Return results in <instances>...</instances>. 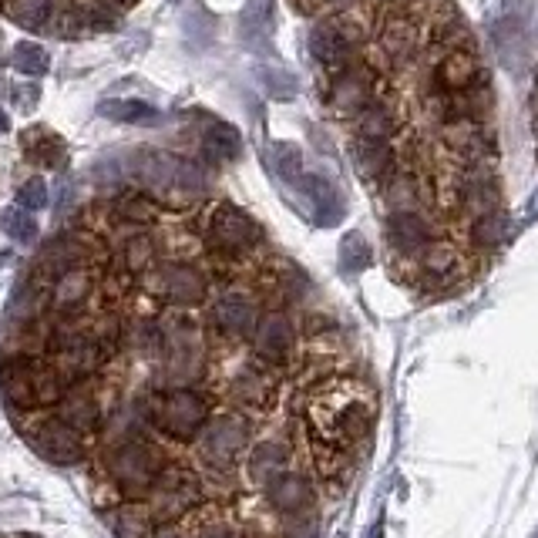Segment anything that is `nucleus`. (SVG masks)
<instances>
[{
  "label": "nucleus",
  "mask_w": 538,
  "mask_h": 538,
  "mask_svg": "<svg viewBox=\"0 0 538 538\" xmlns=\"http://www.w3.org/2000/svg\"><path fill=\"white\" fill-rule=\"evenodd\" d=\"M98 111L105 118H111V122L118 125H132V122H142V118H152L155 108L145 105L142 98H115V101H101Z\"/></svg>",
  "instance_id": "34"
},
{
  "label": "nucleus",
  "mask_w": 538,
  "mask_h": 538,
  "mask_svg": "<svg viewBox=\"0 0 538 538\" xmlns=\"http://www.w3.org/2000/svg\"><path fill=\"white\" fill-rule=\"evenodd\" d=\"M293 465V448L286 444L283 438H263V441H253L243 458V468H246V478L253 481L256 488H263L269 478L280 475Z\"/></svg>",
  "instance_id": "26"
},
{
  "label": "nucleus",
  "mask_w": 538,
  "mask_h": 538,
  "mask_svg": "<svg viewBox=\"0 0 538 538\" xmlns=\"http://www.w3.org/2000/svg\"><path fill=\"white\" fill-rule=\"evenodd\" d=\"M7 132V111H0V135Z\"/></svg>",
  "instance_id": "46"
},
{
  "label": "nucleus",
  "mask_w": 538,
  "mask_h": 538,
  "mask_svg": "<svg viewBox=\"0 0 538 538\" xmlns=\"http://www.w3.org/2000/svg\"><path fill=\"white\" fill-rule=\"evenodd\" d=\"M155 538H189L185 532H179L175 525H159V532H155Z\"/></svg>",
  "instance_id": "45"
},
{
  "label": "nucleus",
  "mask_w": 538,
  "mask_h": 538,
  "mask_svg": "<svg viewBox=\"0 0 538 538\" xmlns=\"http://www.w3.org/2000/svg\"><path fill=\"white\" fill-rule=\"evenodd\" d=\"M145 414H148V424L159 434H165L169 441L189 444L206 428V421L212 417V404L196 387H169V391L155 394L152 401H148Z\"/></svg>",
  "instance_id": "5"
},
{
  "label": "nucleus",
  "mask_w": 538,
  "mask_h": 538,
  "mask_svg": "<svg viewBox=\"0 0 538 538\" xmlns=\"http://www.w3.org/2000/svg\"><path fill=\"white\" fill-rule=\"evenodd\" d=\"M384 91H387V81L380 78L367 61H354V64H347V68L333 71L327 101H330L333 115L357 118L360 111H364L370 101H377Z\"/></svg>",
  "instance_id": "11"
},
{
  "label": "nucleus",
  "mask_w": 538,
  "mask_h": 538,
  "mask_svg": "<svg viewBox=\"0 0 538 538\" xmlns=\"http://www.w3.org/2000/svg\"><path fill=\"white\" fill-rule=\"evenodd\" d=\"M206 364V343L196 323L175 320L172 327H162V377L172 387H189L199 380Z\"/></svg>",
  "instance_id": "9"
},
{
  "label": "nucleus",
  "mask_w": 538,
  "mask_h": 538,
  "mask_svg": "<svg viewBox=\"0 0 538 538\" xmlns=\"http://www.w3.org/2000/svg\"><path fill=\"white\" fill-rule=\"evenodd\" d=\"M377 394L367 380L330 374L306 391L303 421L313 448L327 458H347V451L360 444L374 428Z\"/></svg>",
  "instance_id": "1"
},
{
  "label": "nucleus",
  "mask_w": 538,
  "mask_h": 538,
  "mask_svg": "<svg viewBox=\"0 0 538 538\" xmlns=\"http://www.w3.org/2000/svg\"><path fill=\"white\" fill-rule=\"evenodd\" d=\"M71 387L54 360L41 354H11L0 364V394L14 411H41L54 407Z\"/></svg>",
  "instance_id": "3"
},
{
  "label": "nucleus",
  "mask_w": 538,
  "mask_h": 538,
  "mask_svg": "<svg viewBox=\"0 0 538 538\" xmlns=\"http://www.w3.org/2000/svg\"><path fill=\"white\" fill-rule=\"evenodd\" d=\"M465 259H468L465 249L454 243V239L438 236L411 266H407L404 280L417 286H448L465 273Z\"/></svg>",
  "instance_id": "16"
},
{
  "label": "nucleus",
  "mask_w": 538,
  "mask_h": 538,
  "mask_svg": "<svg viewBox=\"0 0 538 538\" xmlns=\"http://www.w3.org/2000/svg\"><path fill=\"white\" fill-rule=\"evenodd\" d=\"M115 538H155L159 522L152 518L145 502H118L115 508L101 512Z\"/></svg>",
  "instance_id": "28"
},
{
  "label": "nucleus",
  "mask_w": 538,
  "mask_h": 538,
  "mask_svg": "<svg viewBox=\"0 0 538 538\" xmlns=\"http://www.w3.org/2000/svg\"><path fill=\"white\" fill-rule=\"evenodd\" d=\"M27 444L41 454L44 461H51V465H61V468H74L81 465V461H88V438L85 434H78L71 428V424H64L58 414L51 417H37L31 428L24 431Z\"/></svg>",
  "instance_id": "12"
},
{
  "label": "nucleus",
  "mask_w": 538,
  "mask_h": 538,
  "mask_svg": "<svg viewBox=\"0 0 538 538\" xmlns=\"http://www.w3.org/2000/svg\"><path fill=\"white\" fill-rule=\"evenodd\" d=\"M58 417L64 424H71L78 434H85V438L98 434L101 424H105V411H101L98 394L81 384V380L64 391V397L58 401Z\"/></svg>",
  "instance_id": "23"
},
{
  "label": "nucleus",
  "mask_w": 538,
  "mask_h": 538,
  "mask_svg": "<svg viewBox=\"0 0 538 538\" xmlns=\"http://www.w3.org/2000/svg\"><path fill=\"white\" fill-rule=\"evenodd\" d=\"M259 81H263V88H266L276 101H290V98L296 95V81H293L286 71H280V68L259 71Z\"/></svg>",
  "instance_id": "39"
},
{
  "label": "nucleus",
  "mask_w": 538,
  "mask_h": 538,
  "mask_svg": "<svg viewBox=\"0 0 538 538\" xmlns=\"http://www.w3.org/2000/svg\"><path fill=\"white\" fill-rule=\"evenodd\" d=\"M209 323H212V330H216L222 340H233V343L249 340V337H253V330H256V323H259V306H256V300L249 293L229 290V293H222L216 303H212Z\"/></svg>",
  "instance_id": "20"
},
{
  "label": "nucleus",
  "mask_w": 538,
  "mask_h": 538,
  "mask_svg": "<svg viewBox=\"0 0 538 538\" xmlns=\"http://www.w3.org/2000/svg\"><path fill=\"white\" fill-rule=\"evenodd\" d=\"M17 206H24V209H31V212L48 206V185H44V179L24 182L21 192H17Z\"/></svg>",
  "instance_id": "42"
},
{
  "label": "nucleus",
  "mask_w": 538,
  "mask_h": 538,
  "mask_svg": "<svg viewBox=\"0 0 538 538\" xmlns=\"http://www.w3.org/2000/svg\"><path fill=\"white\" fill-rule=\"evenodd\" d=\"M7 14H11L14 24L27 27V31H41L51 17V0H11Z\"/></svg>",
  "instance_id": "35"
},
{
  "label": "nucleus",
  "mask_w": 538,
  "mask_h": 538,
  "mask_svg": "<svg viewBox=\"0 0 538 538\" xmlns=\"http://www.w3.org/2000/svg\"><path fill=\"white\" fill-rule=\"evenodd\" d=\"M249 340H253L256 360H263V364H269V367H283L286 360L296 354V340H300V333H296V323L286 310H269L259 317Z\"/></svg>",
  "instance_id": "18"
},
{
  "label": "nucleus",
  "mask_w": 538,
  "mask_h": 538,
  "mask_svg": "<svg viewBox=\"0 0 538 538\" xmlns=\"http://www.w3.org/2000/svg\"><path fill=\"white\" fill-rule=\"evenodd\" d=\"M370 37V24L357 21L350 11H340V14H330L327 21H320L313 27L310 34V51L323 68L330 74L347 68V64L357 61L360 54V44Z\"/></svg>",
  "instance_id": "7"
},
{
  "label": "nucleus",
  "mask_w": 538,
  "mask_h": 538,
  "mask_svg": "<svg viewBox=\"0 0 538 538\" xmlns=\"http://www.w3.org/2000/svg\"><path fill=\"white\" fill-rule=\"evenodd\" d=\"M259 491H263V502H266L269 512H276L280 518L313 512V502H317V488H313V481L306 478L303 471H293V468L273 475Z\"/></svg>",
  "instance_id": "19"
},
{
  "label": "nucleus",
  "mask_w": 538,
  "mask_h": 538,
  "mask_svg": "<svg viewBox=\"0 0 538 538\" xmlns=\"http://www.w3.org/2000/svg\"><path fill=\"white\" fill-rule=\"evenodd\" d=\"M145 505L159 525H182L185 518L196 515L199 508L206 505V481H202L196 468L172 461V465L162 471V478L155 481Z\"/></svg>",
  "instance_id": "6"
},
{
  "label": "nucleus",
  "mask_w": 538,
  "mask_h": 538,
  "mask_svg": "<svg viewBox=\"0 0 538 538\" xmlns=\"http://www.w3.org/2000/svg\"><path fill=\"white\" fill-rule=\"evenodd\" d=\"M424 24L414 14H380L377 24V51L387 68H407L424 58Z\"/></svg>",
  "instance_id": "13"
},
{
  "label": "nucleus",
  "mask_w": 538,
  "mask_h": 538,
  "mask_svg": "<svg viewBox=\"0 0 538 538\" xmlns=\"http://www.w3.org/2000/svg\"><path fill=\"white\" fill-rule=\"evenodd\" d=\"M273 165L283 179H296L303 169V159H300V148L296 145H273Z\"/></svg>",
  "instance_id": "40"
},
{
  "label": "nucleus",
  "mask_w": 538,
  "mask_h": 538,
  "mask_svg": "<svg viewBox=\"0 0 538 538\" xmlns=\"http://www.w3.org/2000/svg\"><path fill=\"white\" fill-rule=\"evenodd\" d=\"M81 259H85V249L78 243H71V239H54V243L44 249L41 263H44V269H51L54 276H61V273H68V269L81 266Z\"/></svg>",
  "instance_id": "33"
},
{
  "label": "nucleus",
  "mask_w": 538,
  "mask_h": 538,
  "mask_svg": "<svg viewBox=\"0 0 538 538\" xmlns=\"http://www.w3.org/2000/svg\"><path fill=\"white\" fill-rule=\"evenodd\" d=\"M280 538H317V518H313V512L286 515L280 525Z\"/></svg>",
  "instance_id": "41"
},
{
  "label": "nucleus",
  "mask_w": 538,
  "mask_h": 538,
  "mask_svg": "<svg viewBox=\"0 0 538 538\" xmlns=\"http://www.w3.org/2000/svg\"><path fill=\"white\" fill-rule=\"evenodd\" d=\"M202 239H206L209 253L219 259H243L253 249L263 243V229H259L256 219H249L243 209L236 206H216L209 212L206 229H202Z\"/></svg>",
  "instance_id": "8"
},
{
  "label": "nucleus",
  "mask_w": 538,
  "mask_h": 538,
  "mask_svg": "<svg viewBox=\"0 0 538 538\" xmlns=\"http://www.w3.org/2000/svg\"><path fill=\"white\" fill-rule=\"evenodd\" d=\"M401 132V108H397V95L391 88L377 101L360 111L354 118V138H370V142H394Z\"/></svg>",
  "instance_id": "24"
},
{
  "label": "nucleus",
  "mask_w": 538,
  "mask_h": 538,
  "mask_svg": "<svg viewBox=\"0 0 538 538\" xmlns=\"http://www.w3.org/2000/svg\"><path fill=\"white\" fill-rule=\"evenodd\" d=\"M300 11L313 14V17H330V14H340V11H350L357 0H293Z\"/></svg>",
  "instance_id": "43"
},
{
  "label": "nucleus",
  "mask_w": 538,
  "mask_h": 538,
  "mask_svg": "<svg viewBox=\"0 0 538 538\" xmlns=\"http://www.w3.org/2000/svg\"><path fill=\"white\" fill-rule=\"evenodd\" d=\"M434 88L444 91V95H454V91H468L481 85V61L475 58V51L468 44H458V48H444V54L434 61L431 74Z\"/></svg>",
  "instance_id": "21"
},
{
  "label": "nucleus",
  "mask_w": 538,
  "mask_h": 538,
  "mask_svg": "<svg viewBox=\"0 0 538 538\" xmlns=\"http://www.w3.org/2000/svg\"><path fill=\"white\" fill-rule=\"evenodd\" d=\"M276 397H280V377H276V367L263 364V360L239 367L233 380H229V401H233L239 411H249V414L269 411V407L276 404Z\"/></svg>",
  "instance_id": "17"
},
{
  "label": "nucleus",
  "mask_w": 538,
  "mask_h": 538,
  "mask_svg": "<svg viewBox=\"0 0 538 538\" xmlns=\"http://www.w3.org/2000/svg\"><path fill=\"white\" fill-rule=\"evenodd\" d=\"M441 145L448 148L451 162H495V135L485 118H448L441 125Z\"/></svg>",
  "instance_id": "15"
},
{
  "label": "nucleus",
  "mask_w": 538,
  "mask_h": 538,
  "mask_svg": "<svg viewBox=\"0 0 538 538\" xmlns=\"http://www.w3.org/2000/svg\"><path fill=\"white\" fill-rule=\"evenodd\" d=\"M155 263V243L148 233H135L132 239H125L122 246V266L128 273H145L148 266Z\"/></svg>",
  "instance_id": "36"
},
{
  "label": "nucleus",
  "mask_w": 538,
  "mask_h": 538,
  "mask_svg": "<svg viewBox=\"0 0 538 538\" xmlns=\"http://www.w3.org/2000/svg\"><path fill=\"white\" fill-rule=\"evenodd\" d=\"M0 222H4L7 236L14 239V243H34L37 239V222H34V212L24 209V206H11L0 216Z\"/></svg>",
  "instance_id": "37"
},
{
  "label": "nucleus",
  "mask_w": 538,
  "mask_h": 538,
  "mask_svg": "<svg viewBox=\"0 0 538 538\" xmlns=\"http://www.w3.org/2000/svg\"><path fill=\"white\" fill-rule=\"evenodd\" d=\"M468 246L478 249V253H491V249H498L512 233V219H508V209L498 206L491 212H481V216L468 219Z\"/></svg>",
  "instance_id": "29"
},
{
  "label": "nucleus",
  "mask_w": 538,
  "mask_h": 538,
  "mask_svg": "<svg viewBox=\"0 0 538 538\" xmlns=\"http://www.w3.org/2000/svg\"><path fill=\"white\" fill-rule=\"evenodd\" d=\"M24 152L27 159L37 162V165H61L64 162V142L48 128H31V132H24Z\"/></svg>",
  "instance_id": "30"
},
{
  "label": "nucleus",
  "mask_w": 538,
  "mask_h": 538,
  "mask_svg": "<svg viewBox=\"0 0 538 538\" xmlns=\"http://www.w3.org/2000/svg\"><path fill=\"white\" fill-rule=\"evenodd\" d=\"M91 293H95V276H91L85 266H74L54 280L48 293V310L58 313L61 320L74 317V313H81L88 306Z\"/></svg>",
  "instance_id": "25"
},
{
  "label": "nucleus",
  "mask_w": 538,
  "mask_h": 538,
  "mask_svg": "<svg viewBox=\"0 0 538 538\" xmlns=\"http://www.w3.org/2000/svg\"><path fill=\"white\" fill-rule=\"evenodd\" d=\"M169 465L172 458L162 444L148 441L142 434H128V438H118L105 448L101 478L118 495V502H145Z\"/></svg>",
  "instance_id": "2"
},
{
  "label": "nucleus",
  "mask_w": 538,
  "mask_h": 538,
  "mask_svg": "<svg viewBox=\"0 0 538 538\" xmlns=\"http://www.w3.org/2000/svg\"><path fill=\"white\" fill-rule=\"evenodd\" d=\"M145 290L169 306H196L209 296V280L192 263H162L145 276Z\"/></svg>",
  "instance_id": "14"
},
{
  "label": "nucleus",
  "mask_w": 538,
  "mask_h": 538,
  "mask_svg": "<svg viewBox=\"0 0 538 538\" xmlns=\"http://www.w3.org/2000/svg\"><path fill=\"white\" fill-rule=\"evenodd\" d=\"M118 209H122V216L132 219V222H148V219H152V206H148L145 199H125Z\"/></svg>",
  "instance_id": "44"
},
{
  "label": "nucleus",
  "mask_w": 538,
  "mask_h": 538,
  "mask_svg": "<svg viewBox=\"0 0 538 538\" xmlns=\"http://www.w3.org/2000/svg\"><path fill=\"white\" fill-rule=\"evenodd\" d=\"M196 444V458L199 465L209 471V475H233V471L243 465L249 444H253V421H249L246 411H222L212 414L206 421V428L199 431Z\"/></svg>",
  "instance_id": "4"
},
{
  "label": "nucleus",
  "mask_w": 538,
  "mask_h": 538,
  "mask_svg": "<svg viewBox=\"0 0 538 538\" xmlns=\"http://www.w3.org/2000/svg\"><path fill=\"white\" fill-rule=\"evenodd\" d=\"M380 196H384V206L387 212L394 209H431L434 202V185L428 175L407 169V165L401 162V169H397L391 179H384L377 185Z\"/></svg>",
  "instance_id": "22"
},
{
  "label": "nucleus",
  "mask_w": 538,
  "mask_h": 538,
  "mask_svg": "<svg viewBox=\"0 0 538 538\" xmlns=\"http://www.w3.org/2000/svg\"><path fill=\"white\" fill-rule=\"evenodd\" d=\"M11 64L14 71H21L24 78H44L51 71V58L41 44H31V41H21L11 54Z\"/></svg>",
  "instance_id": "32"
},
{
  "label": "nucleus",
  "mask_w": 538,
  "mask_h": 538,
  "mask_svg": "<svg viewBox=\"0 0 538 538\" xmlns=\"http://www.w3.org/2000/svg\"><path fill=\"white\" fill-rule=\"evenodd\" d=\"M206 148L219 159H236L239 148H243V138H239L233 125H212L206 135Z\"/></svg>",
  "instance_id": "38"
},
{
  "label": "nucleus",
  "mask_w": 538,
  "mask_h": 538,
  "mask_svg": "<svg viewBox=\"0 0 538 538\" xmlns=\"http://www.w3.org/2000/svg\"><path fill=\"white\" fill-rule=\"evenodd\" d=\"M401 152L394 142H370V138H354V165L357 175L370 185H380L384 179L401 169Z\"/></svg>",
  "instance_id": "27"
},
{
  "label": "nucleus",
  "mask_w": 538,
  "mask_h": 538,
  "mask_svg": "<svg viewBox=\"0 0 538 538\" xmlns=\"http://www.w3.org/2000/svg\"><path fill=\"white\" fill-rule=\"evenodd\" d=\"M438 222H434L431 209H394L384 212V239L391 249L394 263L407 269L417 256L438 239Z\"/></svg>",
  "instance_id": "10"
},
{
  "label": "nucleus",
  "mask_w": 538,
  "mask_h": 538,
  "mask_svg": "<svg viewBox=\"0 0 538 538\" xmlns=\"http://www.w3.org/2000/svg\"><path fill=\"white\" fill-rule=\"evenodd\" d=\"M535 95H538V68H535Z\"/></svg>",
  "instance_id": "47"
},
{
  "label": "nucleus",
  "mask_w": 538,
  "mask_h": 538,
  "mask_svg": "<svg viewBox=\"0 0 538 538\" xmlns=\"http://www.w3.org/2000/svg\"><path fill=\"white\" fill-rule=\"evenodd\" d=\"M185 522H192L189 538H243L239 528L229 522L222 512H209V508H199L196 515H189Z\"/></svg>",
  "instance_id": "31"
}]
</instances>
